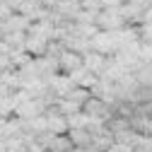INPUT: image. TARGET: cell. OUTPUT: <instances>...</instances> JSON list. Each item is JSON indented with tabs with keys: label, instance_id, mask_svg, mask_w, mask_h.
Instances as JSON below:
<instances>
[{
	"label": "cell",
	"instance_id": "obj_5",
	"mask_svg": "<svg viewBox=\"0 0 152 152\" xmlns=\"http://www.w3.org/2000/svg\"><path fill=\"white\" fill-rule=\"evenodd\" d=\"M109 61H111V58H106V56H102V53H94V51H89V53L82 56V65H85L92 75H97V77H102V75H104Z\"/></svg>",
	"mask_w": 152,
	"mask_h": 152
},
{
	"label": "cell",
	"instance_id": "obj_11",
	"mask_svg": "<svg viewBox=\"0 0 152 152\" xmlns=\"http://www.w3.org/2000/svg\"><path fill=\"white\" fill-rule=\"evenodd\" d=\"M0 152H7V140L0 135Z\"/></svg>",
	"mask_w": 152,
	"mask_h": 152
},
{
	"label": "cell",
	"instance_id": "obj_2",
	"mask_svg": "<svg viewBox=\"0 0 152 152\" xmlns=\"http://www.w3.org/2000/svg\"><path fill=\"white\" fill-rule=\"evenodd\" d=\"M123 27H126V22H123L118 10H102L99 17H97V29L99 31H118Z\"/></svg>",
	"mask_w": 152,
	"mask_h": 152
},
{
	"label": "cell",
	"instance_id": "obj_6",
	"mask_svg": "<svg viewBox=\"0 0 152 152\" xmlns=\"http://www.w3.org/2000/svg\"><path fill=\"white\" fill-rule=\"evenodd\" d=\"M77 68H82V56L65 48V51L58 56V72H61V75H70V72L77 70Z\"/></svg>",
	"mask_w": 152,
	"mask_h": 152
},
{
	"label": "cell",
	"instance_id": "obj_4",
	"mask_svg": "<svg viewBox=\"0 0 152 152\" xmlns=\"http://www.w3.org/2000/svg\"><path fill=\"white\" fill-rule=\"evenodd\" d=\"M46 121H48V133L51 135H68V118L65 116H61L58 111H56V106H48L46 109Z\"/></svg>",
	"mask_w": 152,
	"mask_h": 152
},
{
	"label": "cell",
	"instance_id": "obj_3",
	"mask_svg": "<svg viewBox=\"0 0 152 152\" xmlns=\"http://www.w3.org/2000/svg\"><path fill=\"white\" fill-rule=\"evenodd\" d=\"M75 87H77V85H75L68 75H61V72L53 75V77L48 80V92L53 94L56 99H68V94H70Z\"/></svg>",
	"mask_w": 152,
	"mask_h": 152
},
{
	"label": "cell",
	"instance_id": "obj_8",
	"mask_svg": "<svg viewBox=\"0 0 152 152\" xmlns=\"http://www.w3.org/2000/svg\"><path fill=\"white\" fill-rule=\"evenodd\" d=\"M99 5L102 10H118L123 5V0H99Z\"/></svg>",
	"mask_w": 152,
	"mask_h": 152
},
{
	"label": "cell",
	"instance_id": "obj_10",
	"mask_svg": "<svg viewBox=\"0 0 152 152\" xmlns=\"http://www.w3.org/2000/svg\"><path fill=\"white\" fill-rule=\"evenodd\" d=\"M58 3H61V0H41V5H44L46 10H53V7L58 5Z\"/></svg>",
	"mask_w": 152,
	"mask_h": 152
},
{
	"label": "cell",
	"instance_id": "obj_1",
	"mask_svg": "<svg viewBox=\"0 0 152 152\" xmlns=\"http://www.w3.org/2000/svg\"><path fill=\"white\" fill-rule=\"evenodd\" d=\"M89 46H92L94 53H102V56H106V58H113L116 51H118L116 31H99V34L89 41Z\"/></svg>",
	"mask_w": 152,
	"mask_h": 152
},
{
	"label": "cell",
	"instance_id": "obj_7",
	"mask_svg": "<svg viewBox=\"0 0 152 152\" xmlns=\"http://www.w3.org/2000/svg\"><path fill=\"white\" fill-rule=\"evenodd\" d=\"M140 63L152 65V44H140Z\"/></svg>",
	"mask_w": 152,
	"mask_h": 152
},
{
	"label": "cell",
	"instance_id": "obj_9",
	"mask_svg": "<svg viewBox=\"0 0 152 152\" xmlns=\"http://www.w3.org/2000/svg\"><path fill=\"white\" fill-rule=\"evenodd\" d=\"M142 24H152V7H145V15H142Z\"/></svg>",
	"mask_w": 152,
	"mask_h": 152
}]
</instances>
